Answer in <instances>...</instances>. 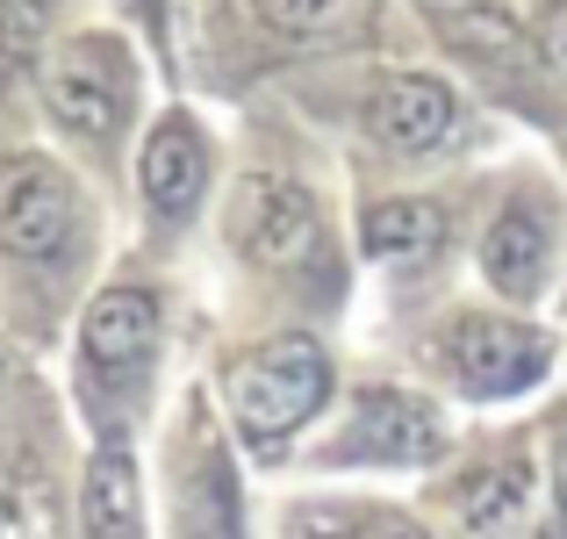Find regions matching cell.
<instances>
[{
	"label": "cell",
	"instance_id": "6da1fadb",
	"mask_svg": "<svg viewBox=\"0 0 567 539\" xmlns=\"http://www.w3.org/2000/svg\"><path fill=\"white\" fill-rule=\"evenodd\" d=\"M323 403H331V359L309 332H280L230 367V417L251 454H280V439H295Z\"/></svg>",
	"mask_w": 567,
	"mask_h": 539
},
{
	"label": "cell",
	"instance_id": "7a4b0ae2",
	"mask_svg": "<svg viewBox=\"0 0 567 539\" xmlns=\"http://www.w3.org/2000/svg\"><path fill=\"white\" fill-rule=\"evenodd\" d=\"M130 51L115 37H72L43 58V109L72 138H115L130 115Z\"/></svg>",
	"mask_w": 567,
	"mask_h": 539
},
{
	"label": "cell",
	"instance_id": "3957f363",
	"mask_svg": "<svg viewBox=\"0 0 567 539\" xmlns=\"http://www.w3.org/2000/svg\"><path fill=\"white\" fill-rule=\"evenodd\" d=\"M223 231H230V245L245 252L251 266H266V274H288V266H302L309 252H317L323 216H317V194H309L302 180L245 173V180L230 187V216H223Z\"/></svg>",
	"mask_w": 567,
	"mask_h": 539
},
{
	"label": "cell",
	"instance_id": "277c9868",
	"mask_svg": "<svg viewBox=\"0 0 567 539\" xmlns=\"http://www.w3.org/2000/svg\"><path fill=\"white\" fill-rule=\"evenodd\" d=\"M445 367L467 382V396H517L539 388L554 367V338L525 317H496V309H460L445 324Z\"/></svg>",
	"mask_w": 567,
	"mask_h": 539
},
{
	"label": "cell",
	"instance_id": "5b68a950",
	"mask_svg": "<svg viewBox=\"0 0 567 539\" xmlns=\"http://www.w3.org/2000/svg\"><path fill=\"white\" fill-rule=\"evenodd\" d=\"M439 446H445L439 410L410 388L381 382L360 388L331 431V460H352V468H424V460H439Z\"/></svg>",
	"mask_w": 567,
	"mask_h": 539
},
{
	"label": "cell",
	"instance_id": "8992f818",
	"mask_svg": "<svg viewBox=\"0 0 567 539\" xmlns=\"http://www.w3.org/2000/svg\"><path fill=\"white\" fill-rule=\"evenodd\" d=\"M80 353H86V367H94L109 388L144 396L152 359H158V295L152 288H101L94 303H86Z\"/></svg>",
	"mask_w": 567,
	"mask_h": 539
},
{
	"label": "cell",
	"instance_id": "52a82bcc",
	"mask_svg": "<svg viewBox=\"0 0 567 539\" xmlns=\"http://www.w3.org/2000/svg\"><path fill=\"white\" fill-rule=\"evenodd\" d=\"M80 223V187L51 159H14L0 173V252L14 260H51Z\"/></svg>",
	"mask_w": 567,
	"mask_h": 539
},
{
	"label": "cell",
	"instance_id": "ba28073f",
	"mask_svg": "<svg viewBox=\"0 0 567 539\" xmlns=\"http://www.w3.org/2000/svg\"><path fill=\"white\" fill-rule=\"evenodd\" d=\"M367 123L388 152H431V144L453 138V87L431 80V72H402L367 101Z\"/></svg>",
	"mask_w": 567,
	"mask_h": 539
},
{
	"label": "cell",
	"instance_id": "9c48e42d",
	"mask_svg": "<svg viewBox=\"0 0 567 539\" xmlns=\"http://www.w3.org/2000/svg\"><path fill=\"white\" fill-rule=\"evenodd\" d=\"M137 173H144V194H152L158 216H187V209L202 202V187H208V144H202V130H194L187 115H166V123L144 138Z\"/></svg>",
	"mask_w": 567,
	"mask_h": 539
},
{
	"label": "cell",
	"instance_id": "30bf717a",
	"mask_svg": "<svg viewBox=\"0 0 567 539\" xmlns=\"http://www.w3.org/2000/svg\"><path fill=\"white\" fill-rule=\"evenodd\" d=\"M453 511L482 539H511L532 511V460L525 454H488L453 482Z\"/></svg>",
	"mask_w": 567,
	"mask_h": 539
},
{
	"label": "cell",
	"instance_id": "8fae6325",
	"mask_svg": "<svg viewBox=\"0 0 567 539\" xmlns=\"http://www.w3.org/2000/svg\"><path fill=\"white\" fill-rule=\"evenodd\" d=\"M546 260H554V231H546V216L532 202H511L482 231V274L496 281L503 295H517V303H525V295H539Z\"/></svg>",
	"mask_w": 567,
	"mask_h": 539
},
{
	"label": "cell",
	"instance_id": "7c38bea8",
	"mask_svg": "<svg viewBox=\"0 0 567 539\" xmlns=\"http://www.w3.org/2000/svg\"><path fill=\"white\" fill-rule=\"evenodd\" d=\"M173 497H181V539H237V482L223 468V446L208 439V425H194Z\"/></svg>",
	"mask_w": 567,
	"mask_h": 539
},
{
	"label": "cell",
	"instance_id": "4fadbf2b",
	"mask_svg": "<svg viewBox=\"0 0 567 539\" xmlns=\"http://www.w3.org/2000/svg\"><path fill=\"white\" fill-rule=\"evenodd\" d=\"M360 237H367V252H374L381 266H431L439 260V245H445V216L431 202H374L367 209V223H360Z\"/></svg>",
	"mask_w": 567,
	"mask_h": 539
},
{
	"label": "cell",
	"instance_id": "5bb4252c",
	"mask_svg": "<svg viewBox=\"0 0 567 539\" xmlns=\"http://www.w3.org/2000/svg\"><path fill=\"white\" fill-rule=\"evenodd\" d=\"M86 539H137V468L123 446H101L86 468Z\"/></svg>",
	"mask_w": 567,
	"mask_h": 539
},
{
	"label": "cell",
	"instance_id": "9a60e30c",
	"mask_svg": "<svg viewBox=\"0 0 567 539\" xmlns=\"http://www.w3.org/2000/svg\"><path fill=\"white\" fill-rule=\"evenodd\" d=\"M302 526L309 539H431L424 518L395 504H331V511H309Z\"/></svg>",
	"mask_w": 567,
	"mask_h": 539
},
{
	"label": "cell",
	"instance_id": "2e32d148",
	"mask_svg": "<svg viewBox=\"0 0 567 539\" xmlns=\"http://www.w3.org/2000/svg\"><path fill=\"white\" fill-rule=\"evenodd\" d=\"M424 14H439L445 29H453L460 43H474V51H503V43H517V22L503 0H416Z\"/></svg>",
	"mask_w": 567,
	"mask_h": 539
},
{
	"label": "cell",
	"instance_id": "e0dca14e",
	"mask_svg": "<svg viewBox=\"0 0 567 539\" xmlns=\"http://www.w3.org/2000/svg\"><path fill=\"white\" fill-rule=\"evenodd\" d=\"M51 22H58V0H0V72L29 65L37 43L51 37Z\"/></svg>",
	"mask_w": 567,
	"mask_h": 539
},
{
	"label": "cell",
	"instance_id": "ac0fdd59",
	"mask_svg": "<svg viewBox=\"0 0 567 539\" xmlns=\"http://www.w3.org/2000/svg\"><path fill=\"white\" fill-rule=\"evenodd\" d=\"M266 14H274L280 29H295V37H331V29L360 22L367 0H259Z\"/></svg>",
	"mask_w": 567,
	"mask_h": 539
},
{
	"label": "cell",
	"instance_id": "d6986e66",
	"mask_svg": "<svg viewBox=\"0 0 567 539\" xmlns=\"http://www.w3.org/2000/svg\"><path fill=\"white\" fill-rule=\"evenodd\" d=\"M546 539H567V439L554 454V526H546Z\"/></svg>",
	"mask_w": 567,
	"mask_h": 539
},
{
	"label": "cell",
	"instance_id": "ffe728a7",
	"mask_svg": "<svg viewBox=\"0 0 567 539\" xmlns=\"http://www.w3.org/2000/svg\"><path fill=\"white\" fill-rule=\"evenodd\" d=\"M0 539H8V511H0Z\"/></svg>",
	"mask_w": 567,
	"mask_h": 539
}]
</instances>
